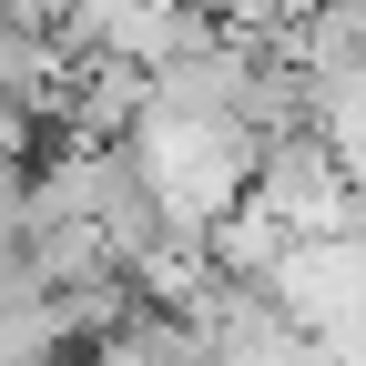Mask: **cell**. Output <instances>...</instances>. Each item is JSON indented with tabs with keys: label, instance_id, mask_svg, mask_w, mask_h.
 <instances>
[{
	"label": "cell",
	"instance_id": "7a4b0ae2",
	"mask_svg": "<svg viewBox=\"0 0 366 366\" xmlns=\"http://www.w3.org/2000/svg\"><path fill=\"white\" fill-rule=\"evenodd\" d=\"M194 11H204V0H194Z\"/></svg>",
	"mask_w": 366,
	"mask_h": 366
},
{
	"label": "cell",
	"instance_id": "6da1fadb",
	"mask_svg": "<svg viewBox=\"0 0 366 366\" xmlns=\"http://www.w3.org/2000/svg\"><path fill=\"white\" fill-rule=\"evenodd\" d=\"M244 204H254V214H264L285 244L356 234V194H346V173H336V153L315 143V132H295V143H264V153H254Z\"/></svg>",
	"mask_w": 366,
	"mask_h": 366
}]
</instances>
